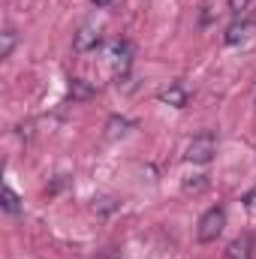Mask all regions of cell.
<instances>
[{
	"label": "cell",
	"mask_w": 256,
	"mask_h": 259,
	"mask_svg": "<svg viewBox=\"0 0 256 259\" xmlns=\"http://www.w3.org/2000/svg\"><path fill=\"white\" fill-rule=\"evenodd\" d=\"M223 226H226V211H223L220 205H214V208H208V211L202 214V220H199V226H196V238H199L202 244L217 241V235L223 232Z\"/></svg>",
	"instance_id": "1"
},
{
	"label": "cell",
	"mask_w": 256,
	"mask_h": 259,
	"mask_svg": "<svg viewBox=\"0 0 256 259\" xmlns=\"http://www.w3.org/2000/svg\"><path fill=\"white\" fill-rule=\"evenodd\" d=\"M214 154H217V139H214V133H202V136H196L190 145H187V160H190V163H199V166L211 163Z\"/></svg>",
	"instance_id": "2"
},
{
	"label": "cell",
	"mask_w": 256,
	"mask_h": 259,
	"mask_svg": "<svg viewBox=\"0 0 256 259\" xmlns=\"http://www.w3.org/2000/svg\"><path fill=\"white\" fill-rule=\"evenodd\" d=\"M109 61H112V72H115L118 78H127L130 66H133V46H130L127 39L112 42V49H109Z\"/></svg>",
	"instance_id": "3"
},
{
	"label": "cell",
	"mask_w": 256,
	"mask_h": 259,
	"mask_svg": "<svg viewBox=\"0 0 256 259\" xmlns=\"http://www.w3.org/2000/svg\"><path fill=\"white\" fill-rule=\"evenodd\" d=\"M100 27L97 24H81L78 27V33L72 36V49L78 52V55H88V52H94L97 46H100Z\"/></svg>",
	"instance_id": "4"
},
{
	"label": "cell",
	"mask_w": 256,
	"mask_h": 259,
	"mask_svg": "<svg viewBox=\"0 0 256 259\" xmlns=\"http://www.w3.org/2000/svg\"><path fill=\"white\" fill-rule=\"evenodd\" d=\"M187 100H190V91H187V84H181V81H172L169 88L160 91V103H169V106H175V109H184Z\"/></svg>",
	"instance_id": "5"
},
{
	"label": "cell",
	"mask_w": 256,
	"mask_h": 259,
	"mask_svg": "<svg viewBox=\"0 0 256 259\" xmlns=\"http://www.w3.org/2000/svg\"><path fill=\"white\" fill-rule=\"evenodd\" d=\"M250 247H253V238L250 235H241V238H235L226 247V259H250Z\"/></svg>",
	"instance_id": "6"
},
{
	"label": "cell",
	"mask_w": 256,
	"mask_h": 259,
	"mask_svg": "<svg viewBox=\"0 0 256 259\" xmlns=\"http://www.w3.org/2000/svg\"><path fill=\"white\" fill-rule=\"evenodd\" d=\"M69 100H75V103H81V100H91L94 97V84H88L84 78H69Z\"/></svg>",
	"instance_id": "7"
},
{
	"label": "cell",
	"mask_w": 256,
	"mask_h": 259,
	"mask_svg": "<svg viewBox=\"0 0 256 259\" xmlns=\"http://www.w3.org/2000/svg\"><path fill=\"white\" fill-rule=\"evenodd\" d=\"M253 30V21H235V24H229L226 27V42L229 46H235V42H241V39H247V33Z\"/></svg>",
	"instance_id": "8"
},
{
	"label": "cell",
	"mask_w": 256,
	"mask_h": 259,
	"mask_svg": "<svg viewBox=\"0 0 256 259\" xmlns=\"http://www.w3.org/2000/svg\"><path fill=\"white\" fill-rule=\"evenodd\" d=\"M3 211L6 214H18L21 211V202H18V196L12 187H3Z\"/></svg>",
	"instance_id": "9"
},
{
	"label": "cell",
	"mask_w": 256,
	"mask_h": 259,
	"mask_svg": "<svg viewBox=\"0 0 256 259\" xmlns=\"http://www.w3.org/2000/svg\"><path fill=\"white\" fill-rule=\"evenodd\" d=\"M12 49H15V30L6 27V30H3V46H0V58L6 61V58L12 55Z\"/></svg>",
	"instance_id": "10"
},
{
	"label": "cell",
	"mask_w": 256,
	"mask_h": 259,
	"mask_svg": "<svg viewBox=\"0 0 256 259\" xmlns=\"http://www.w3.org/2000/svg\"><path fill=\"white\" fill-rule=\"evenodd\" d=\"M244 208H247L250 214H256V187H253L247 196H244Z\"/></svg>",
	"instance_id": "11"
},
{
	"label": "cell",
	"mask_w": 256,
	"mask_h": 259,
	"mask_svg": "<svg viewBox=\"0 0 256 259\" xmlns=\"http://www.w3.org/2000/svg\"><path fill=\"white\" fill-rule=\"evenodd\" d=\"M250 6V0H229V9L232 12H241V9H247Z\"/></svg>",
	"instance_id": "12"
},
{
	"label": "cell",
	"mask_w": 256,
	"mask_h": 259,
	"mask_svg": "<svg viewBox=\"0 0 256 259\" xmlns=\"http://www.w3.org/2000/svg\"><path fill=\"white\" fill-rule=\"evenodd\" d=\"M94 3H97V6H109L112 0H94Z\"/></svg>",
	"instance_id": "13"
}]
</instances>
